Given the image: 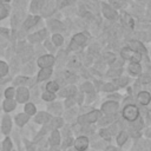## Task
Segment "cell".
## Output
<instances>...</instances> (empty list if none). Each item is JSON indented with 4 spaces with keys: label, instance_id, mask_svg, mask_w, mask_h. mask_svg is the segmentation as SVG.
Masks as SVG:
<instances>
[{
    "label": "cell",
    "instance_id": "obj_1",
    "mask_svg": "<svg viewBox=\"0 0 151 151\" xmlns=\"http://www.w3.org/2000/svg\"><path fill=\"white\" fill-rule=\"evenodd\" d=\"M138 109L136 105H127L125 106V109L123 110V117L130 122H133L137 119L138 117Z\"/></svg>",
    "mask_w": 151,
    "mask_h": 151
},
{
    "label": "cell",
    "instance_id": "obj_2",
    "mask_svg": "<svg viewBox=\"0 0 151 151\" xmlns=\"http://www.w3.org/2000/svg\"><path fill=\"white\" fill-rule=\"evenodd\" d=\"M122 55H123L125 59H131L132 63H138V60L142 58L139 53L132 51L130 47H125V48H123V51H122Z\"/></svg>",
    "mask_w": 151,
    "mask_h": 151
},
{
    "label": "cell",
    "instance_id": "obj_3",
    "mask_svg": "<svg viewBox=\"0 0 151 151\" xmlns=\"http://www.w3.org/2000/svg\"><path fill=\"white\" fill-rule=\"evenodd\" d=\"M99 111H92V112H90V113H87V114H85V116H81V117H79V119H78V122L80 123V124H87V123H93V122H96L98 118H99Z\"/></svg>",
    "mask_w": 151,
    "mask_h": 151
},
{
    "label": "cell",
    "instance_id": "obj_4",
    "mask_svg": "<svg viewBox=\"0 0 151 151\" xmlns=\"http://www.w3.org/2000/svg\"><path fill=\"white\" fill-rule=\"evenodd\" d=\"M86 40H87V38H86V35H85V34H83V33H78V34H76V35L73 37V39H72V41H71L70 47H71L72 50H76L78 46L84 45V44L86 42Z\"/></svg>",
    "mask_w": 151,
    "mask_h": 151
},
{
    "label": "cell",
    "instance_id": "obj_5",
    "mask_svg": "<svg viewBox=\"0 0 151 151\" xmlns=\"http://www.w3.org/2000/svg\"><path fill=\"white\" fill-rule=\"evenodd\" d=\"M54 63V58L52 55H42L38 59V65L41 67V68H46V67H51Z\"/></svg>",
    "mask_w": 151,
    "mask_h": 151
},
{
    "label": "cell",
    "instance_id": "obj_6",
    "mask_svg": "<svg viewBox=\"0 0 151 151\" xmlns=\"http://www.w3.org/2000/svg\"><path fill=\"white\" fill-rule=\"evenodd\" d=\"M103 14H104V17H106L107 19H110V20H114L116 18H117V13H116V11L113 9V8H111L109 5H106V4H103Z\"/></svg>",
    "mask_w": 151,
    "mask_h": 151
},
{
    "label": "cell",
    "instance_id": "obj_7",
    "mask_svg": "<svg viewBox=\"0 0 151 151\" xmlns=\"http://www.w3.org/2000/svg\"><path fill=\"white\" fill-rule=\"evenodd\" d=\"M88 145V140L86 137H79L76 139V143H74V146H76V150L77 151H84Z\"/></svg>",
    "mask_w": 151,
    "mask_h": 151
},
{
    "label": "cell",
    "instance_id": "obj_8",
    "mask_svg": "<svg viewBox=\"0 0 151 151\" xmlns=\"http://www.w3.org/2000/svg\"><path fill=\"white\" fill-rule=\"evenodd\" d=\"M130 48L132 50V51H134V52H137V53H145L146 52V50H145V47L143 46V44L142 42H139V41H136V40H133V41H130Z\"/></svg>",
    "mask_w": 151,
    "mask_h": 151
},
{
    "label": "cell",
    "instance_id": "obj_9",
    "mask_svg": "<svg viewBox=\"0 0 151 151\" xmlns=\"http://www.w3.org/2000/svg\"><path fill=\"white\" fill-rule=\"evenodd\" d=\"M101 109H103V112H104L105 114H110V113H113V112L118 109V104H117V103H112V101L105 103Z\"/></svg>",
    "mask_w": 151,
    "mask_h": 151
},
{
    "label": "cell",
    "instance_id": "obj_10",
    "mask_svg": "<svg viewBox=\"0 0 151 151\" xmlns=\"http://www.w3.org/2000/svg\"><path fill=\"white\" fill-rule=\"evenodd\" d=\"M17 93H18V94H17V99H18V101L24 103V101H26V100L28 99V91H27V88H25V87H20V88L18 90Z\"/></svg>",
    "mask_w": 151,
    "mask_h": 151
},
{
    "label": "cell",
    "instance_id": "obj_11",
    "mask_svg": "<svg viewBox=\"0 0 151 151\" xmlns=\"http://www.w3.org/2000/svg\"><path fill=\"white\" fill-rule=\"evenodd\" d=\"M150 100H151V96H150L149 92L143 91V92H140V93L138 94V101H139L142 105H146V104H149Z\"/></svg>",
    "mask_w": 151,
    "mask_h": 151
},
{
    "label": "cell",
    "instance_id": "obj_12",
    "mask_svg": "<svg viewBox=\"0 0 151 151\" xmlns=\"http://www.w3.org/2000/svg\"><path fill=\"white\" fill-rule=\"evenodd\" d=\"M52 73V70L51 67H46V68H41V71L39 72L38 74V81H41V80H45L47 79Z\"/></svg>",
    "mask_w": 151,
    "mask_h": 151
},
{
    "label": "cell",
    "instance_id": "obj_13",
    "mask_svg": "<svg viewBox=\"0 0 151 151\" xmlns=\"http://www.w3.org/2000/svg\"><path fill=\"white\" fill-rule=\"evenodd\" d=\"M122 20H123V24L124 25H126L130 28H133V19H132V17L130 14H127V13L124 12L122 14Z\"/></svg>",
    "mask_w": 151,
    "mask_h": 151
},
{
    "label": "cell",
    "instance_id": "obj_14",
    "mask_svg": "<svg viewBox=\"0 0 151 151\" xmlns=\"http://www.w3.org/2000/svg\"><path fill=\"white\" fill-rule=\"evenodd\" d=\"M38 21H39V17H29V18H27V20L24 22L25 29H28V28L33 27Z\"/></svg>",
    "mask_w": 151,
    "mask_h": 151
},
{
    "label": "cell",
    "instance_id": "obj_15",
    "mask_svg": "<svg viewBox=\"0 0 151 151\" xmlns=\"http://www.w3.org/2000/svg\"><path fill=\"white\" fill-rule=\"evenodd\" d=\"M45 37H46V31H45V29H41V31H39L38 33L29 35V40L33 41V42H35V41H39V40L44 39Z\"/></svg>",
    "mask_w": 151,
    "mask_h": 151
},
{
    "label": "cell",
    "instance_id": "obj_16",
    "mask_svg": "<svg viewBox=\"0 0 151 151\" xmlns=\"http://www.w3.org/2000/svg\"><path fill=\"white\" fill-rule=\"evenodd\" d=\"M11 130V119L8 116H5L2 119V132L4 133H8Z\"/></svg>",
    "mask_w": 151,
    "mask_h": 151
},
{
    "label": "cell",
    "instance_id": "obj_17",
    "mask_svg": "<svg viewBox=\"0 0 151 151\" xmlns=\"http://www.w3.org/2000/svg\"><path fill=\"white\" fill-rule=\"evenodd\" d=\"M129 71L132 73V74H139L142 72V67L139 66L138 63H131L130 66H129Z\"/></svg>",
    "mask_w": 151,
    "mask_h": 151
},
{
    "label": "cell",
    "instance_id": "obj_18",
    "mask_svg": "<svg viewBox=\"0 0 151 151\" xmlns=\"http://www.w3.org/2000/svg\"><path fill=\"white\" fill-rule=\"evenodd\" d=\"M14 107H15V101H14V100H12V99H6V100L4 101V110H5L6 112L12 111Z\"/></svg>",
    "mask_w": 151,
    "mask_h": 151
},
{
    "label": "cell",
    "instance_id": "obj_19",
    "mask_svg": "<svg viewBox=\"0 0 151 151\" xmlns=\"http://www.w3.org/2000/svg\"><path fill=\"white\" fill-rule=\"evenodd\" d=\"M42 4H44V0H32V4H31V11L34 12V13L38 12V11L41 8Z\"/></svg>",
    "mask_w": 151,
    "mask_h": 151
},
{
    "label": "cell",
    "instance_id": "obj_20",
    "mask_svg": "<svg viewBox=\"0 0 151 151\" xmlns=\"http://www.w3.org/2000/svg\"><path fill=\"white\" fill-rule=\"evenodd\" d=\"M15 120H17V123H18V125H24L27 120H28V114L27 113H20V114H18L17 116V118H15Z\"/></svg>",
    "mask_w": 151,
    "mask_h": 151
},
{
    "label": "cell",
    "instance_id": "obj_21",
    "mask_svg": "<svg viewBox=\"0 0 151 151\" xmlns=\"http://www.w3.org/2000/svg\"><path fill=\"white\" fill-rule=\"evenodd\" d=\"M60 142V136H59V132L57 130H54L52 132V136H51V144L52 145H58Z\"/></svg>",
    "mask_w": 151,
    "mask_h": 151
},
{
    "label": "cell",
    "instance_id": "obj_22",
    "mask_svg": "<svg viewBox=\"0 0 151 151\" xmlns=\"http://www.w3.org/2000/svg\"><path fill=\"white\" fill-rule=\"evenodd\" d=\"M73 94H76V87L74 86H68L67 88H65L63 91V96H65V97H71Z\"/></svg>",
    "mask_w": 151,
    "mask_h": 151
},
{
    "label": "cell",
    "instance_id": "obj_23",
    "mask_svg": "<svg viewBox=\"0 0 151 151\" xmlns=\"http://www.w3.org/2000/svg\"><path fill=\"white\" fill-rule=\"evenodd\" d=\"M48 118H50V117H48V114H47V113H45V112H40V113L37 116L35 122H37V123H45Z\"/></svg>",
    "mask_w": 151,
    "mask_h": 151
},
{
    "label": "cell",
    "instance_id": "obj_24",
    "mask_svg": "<svg viewBox=\"0 0 151 151\" xmlns=\"http://www.w3.org/2000/svg\"><path fill=\"white\" fill-rule=\"evenodd\" d=\"M46 88H47V92H55L58 88H59V85L55 83V81H51V83H48L47 84V86H46Z\"/></svg>",
    "mask_w": 151,
    "mask_h": 151
},
{
    "label": "cell",
    "instance_id": "obj_25",
    "mask_svg": "<svg viewBox=\"0 0 151 151\" xmlns=\"http://www.w3.org/2000/svg\"><path fill=\"white\" fill-rule=\"evenodd\" d=\"M25 111H26V113H27L28 116H31V114H34V113H35V107H34L33 104L28 103V104H26V106H25Z\"/></svg>",
    "mask_w": 151,
    "mask_h": 151
},
{
    "label": "cell",
    "instance_id": "obj_26",
    "mask_svg": "<svg viewBox=\"0 0 151 151\" xmlns=\"http://www.w3.org/2000/svg\"><path fill=\"white\" fill-rule=\"evenodd\" d=\"M126 139H127V133L126 132H120L118 138H117V142H118L119 145H123L126 142Z\"/></svg>",
    "mask_w": 151,
    "mask_h": 151
},
{
    "label": "cell",
    "instance_id": "obj_27",
    "mask_svg": "<svg viewBox=\"0 0 151 151\" xmlns=\"http://www.w3.org/2000/svg\"><path fill=\"white\" fill-rule=\"evenodd\" d=\"M48 24H50L52 29H63V25L59 21H57V20H51Z\"/></svg>",
    "mask_w": 151,
    "mask_h": 151
},
{
    "label": "cell",
    "instance_id": "obj_28",
    "mask_svg": "<svg viewBox=\"0 0 151 151\" xmlns=\"http://www.w3.org/2000/svg\"><path fill=\"white\" fill-rule=\"evenodd\" d=\"M8 71V66L6 63L4 61H0V77H4Z\"/></svg>",
    "mask_w": 151,
    "mask_h": 151
},
{
    "label": "cell",
    "instance_id": "obj_29",
    "mask_svg": "<svg viewBox=\"0 0 151 151\" xmlns=\"http://www.w3.org/2000/svg\"><path fill=\"white\" fill-rule=\"evenodd\" d=\"M52 40H53L54 45H57V46H60V45L63 44V37H61L60 34H54V35L52 37Z\"/></svg>",
    "mask_w": 151,
    "mask_h": 151
},
{
    "label": "cell",
    "instance_id": "obj_30",
    "mask_svg": "<svg viewBox=\"0 0 151 151\" xmlns=\"http://www.w3.org/2000/svg\"><path fill=\"white\" fill-rule=\"evenodd\" d=\"M7 14H8V8L5 5L0 4V20L4 19L5 17H7Z\"/></svg>",
    "mask_w": 151,
    "mask_h": 151
},
{
    "label": "cell",
    "instance_id": "obj_31",
    "mask_svg": "<svg viewBox=\"0 0 151 151\" xmlns=\"http://www.w3.org/2000/svg\"><path fill=\"white\" fill-rule=\"evenodd\" d=\"M54 98H55V96H54L52 92H45V93L42 94V99H44V100H47V101L53 100Z\"/></svg>",
    "mask_w": 151,
    "mask_h": 151
},
{
    "label": "cell",
    "instance_id": "obj_32",
    "mask_svg": "<svg viewBox=\"0 0 151 151\" xmlns=\"http://www.w3.org/2000/svg\"><path fill=\"white\" fill-rule=\"evenodd\" d=\"M14 88L13 87H8L6 91H5V96H6V98L7 99H12V97L14 96Z\"/></svg>",
    "mask_w": 151,
    "mask_h": 151
},
{
    "label": "cell",
    "instance_id": "obj_33",
    "mask_svg": "<svg viewBox=\"0 0 151 151\" xmlns=\"http://www.w3.org/2000/svg\"><path fill=\"white\" fill-rule=\"evenodd\" d=\"M11 147H12V143L8 138H6L5 142H4V151H9Z\"/></svg>",
    "mask_w": 151,
    "mask_h": 151
},
{
    "label": "cell",
    "instance_id": "obj_34",
    "mask_svg": "<svg viewBox=\"0 0 151 151\" xmlns=\"http://www.w3.org/2000/svg\"><path fill=\"white\" fill-rule=\"evenodd\" d=\"M114 84L119 85V86H125L127 84V78H120V79H117L114 80Z\"/></svg>",
    "mask_w": 151,
    "mask_h": 151
},
{
    "label": "cell",
    "instance_id": "obj_35",
    "mask_svg": "<svg viewBox=\"0 0 151 151\" xmlns=\"http://www.w3.org/2000/svg\"><path fill=\"white\" fill-rule=\"evenodd\" d=\"M81 88H83L84 91H86V92H92V91H93V86H92L90 83H85V84H83Z\"/></svg>",
    "mask_w": 151,
    "mask_h": 151
},
{
    "label": "cell",
    "instance_id": "obj_36",
    "mask_svg": "<svg viewBox=\"0 0 151 151\" xmlns=\"http://www.w3.org/2000/svg\"><path fill=\"white\" fill-rule=\"evenodd\" d=\"M103 90L104 91H113V90H116V86H113V84H106V85H104Z\"/></svg>",
    "mask_w": 151,
    "mask_h": 151
},
{
    "label": "cell",
    "instance_id": "obj_37",
    "mask_svg": "<svg viewBox=\"0 0 151 151\" xmlns=\"http://www.w3.org/2000/svg\"><path fill=\"white\" fill-rule=\"evenodd\" d=\"M100 136L105 139H110V133H109V130H101L100 131Z\"/></svg>",
    "mask_w": 151,
    "mask_h": 151
},
{
    "label": "cell",
    "instance_id": "obj_38",
    "mask_svg": "<svg viewBox=\"0 0 151 151\" xmlns=\"http://www.w3.org/2000/svg\"><path fill=\"white\" fill-rule=\"evenodd\" d=\"M71 2H72V0H63V2H58V6L59 7H64L65 5H68Z\"/></svg>",
    "mask_w": 151,
    "mask_h": 151
},
{
    "label": "cell",
    "instance_id": "obj_39",
    "mask_svg": "<svg viewBox=\"0 0 151 151\" xmlns=\"http://www.w3.org/2000/svg\"><path fill=\"white\" fill-rule=\"evenodd\" d=\"M27 80V78H18L15 79V84H21V83H25Z\"/></svg>",
    "mask_w": 151,
    "mask_h": 151
},
{
    "label": "cell",
    "instance_id": "obj_40",
    "mask_svg": "<svg viewBox=\"0 0 151 151\" xmlns=\"http://www.w3.org/2000/svg\"><path fill=\"white\" fill-rule=\"evenodd\" d=\"M71 143H72V139H71V138H67V139L65 140V144H64V145H65V146H68V145H71Z\"/></svg>",
    "mask_w": 151,
    "mask_h": 151
},
{
    "label": "cell",
    "instance_id": "obj_41",
    "mask_svg": "<svg viewBox=\"0 0 151 151\" xmlns=\"http://www.w3.org/2000/svg\"><path fill=\"white\" fill-rule=\"evenodd\" d=\"M105 151H117V150H116V147H113V146H109Z\"/></svg>",
    "mask_w": 151,
    "mask_h": 151
}]
</instances>
